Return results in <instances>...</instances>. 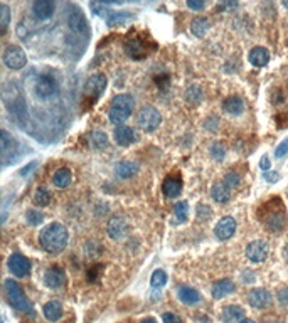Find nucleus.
I'll list each match as a JSON object with an SVG mask.
<instances>
[{
  "instance_id": "30",
  "label": "nucleus",
  "mask_w": 288,
  "mask_h": 323,
  "mask_svg": "<svg viewBox=\"0 0 288 323\" xmlns=\"http://www.w3.org/2000/svg\"><path fill=\"white\" fill-rule=\"evenodd\" d=\"M125 51L127 54L130 58H143L145 56V46L142 44V41H138V39H133V41H128L127 42V47H125Z\"/></svg>"
},
{
  "instance_id": "35",
  "label": "nucleus",
  "mask_w": 288,
  "mask_h": 323,
  "mask_svg": "<svg viewBox=\"0 0 288 323\" xmlns=\"http://www.w3.org/2000/svg\"><path fill=\"white\" fill-rule=\"evenodd\" d=\"M186 98L189 103H194V105H197V103L202 101L204 98V94H202V89L199 86H189L186 91Z\"/></svg>"
},
{
  "instance_id": "21",
  "label": "nucleus",
  "mask_w": 288,
  "mask_h": 323,
  "mask_svg": "<svg viewBox=\"0 0 288 323\" xmlns=\"http://www.w3.org/2000/svg\"><path fill=\"white\" fill-rule=\"evenodd\" d=\"M42 313L49 320V321H58L61 316H63V305L56 300H51L44 305V308H42Z\"/></svg>"
},
{
  "instance_id": "37",
  "label": "nucleus",
  "mask_w": 288,
  "mask_h": 323,
  "mask_svg": "<svg viewBox=\"0 0 288 323\" xmlns=\"http://www.w3.org/2000/svg\"><path fill=\"white\" fill-rule=\"evenodd\" d=\"M224 155H226V148L221 142H214L211 145V157L214 158L216 162H223L224 160Z\"/></svg>"
},
{
  "instance_id": "38",
  "label": "nucleus",
  "mask_w": 288,
  "mask_h": 323,
  "mask_svg": "<svg viewBox=\"0 0 288 323\" xmlns=\"http://www.w3.org/2000/svg\"><path fill=\"white\" fill-rule=\"evenodd\" d=\"M26 221H27L30 225H41L42 222H44V216H42L39 211L30 209V211L26 212Z\"/></svg>"
},
{
  "instance_id": "48",
  "label": "nucleus",
  "mask_w": 288,
  "mask_h": 323,
  "mask_svg": "<svg viewBox=\"0 0 288 323\" xmlns=\"http://www.w3.org/2000/svg\"><path fill=\"white\" fill-rule=\"evenodd\" d=\"M35 167H38V163H35V162H32V163H30L29 167H24V168L21 170V175H26V174H29L30 170H32V168H35Z\"/></svg>"
},
{
  "instance_id": "18",
  "label": "nucleus",
  "mask_w": 288,
  "mask_h": 323,
  "mask_svg": "<svg viewBox=\"0 0 288 323\" xmlns=\"http://www.w3.org/2000/svg\"><path fill=\"white\" fill-rule=\"evenodd\" d=\"M140 170V165L137 162H132V160H123V162H118L115 167V174L116 177H120V179H130L135 174H137Z\"/></svg>"
},
{
  "instance_id": "28",
  "label": "nucleus",
  "mask_w": 288,
  "mask_h": 323,
  "mask_svg": "<svg viewBox=\"0 0 288 323\" xmlns=\"http://www.w3.org/2000/svg\"><path fill=\"white\" fill-rule=\"evenodd\" d=\"M209 27H211V24L206 17H195V19L191 22V30L195 37H204L207 34V30H209Z\"/></svg>"
},
{
  "instance_id": "43",
  "label": "nucleus",
  "mask_w": 288,
  "mask_h": 323,
  "mask_svg": "<svg viewBox=\"0 0 288 323\" xmlns=\"http://www.w3.org/2000/svg\"><path fill=\"white\" fill-rule=\"evenodd\" d=\"M218 125H219V118H218V117H211V118H207V121L204 123V126L207 128V130H211V131L216 130Z\"/></svg>"
},
{
  "instance_id": "26",
  "label": "nucleus",
  "mask_w": 288,
  "mask_h": 323,
  "mask_svg": "<svg viewBox=\"0 0 288 323\" xmlns=\"http://www.w3.org/2000/svg\"><path fill=\"white\" fill-rule=\"evenodd\" d=\"M211 197L219 204H226L229 202L231 199V191L229 187L224 185V182H219V184H214L211 188Z\"/></svg>"
},
{
  "instance_id": "24",
  "label": "nucleus",
  "mask_w": 288,
  "mask_h": 323,
  "mask_svg": "<svg viewBox=\"0 0 288 323\" xmlns=\"http://www.w3.org/2000/svg\"><path fill=\"white\" fill-rule=\"evenodd\" d=\"M177 296H179V300L186 305H195L201 301L199 291L191 288V286H181L179 291H177Z\"/></svg>"
},
{
  "instance_id": "12",
  "label": "nucleus",
  "mask_w": 288,
  "mask_h": 323,
  "mask_svg": "<svg viewBox=\"0 0 288 323\" xmlns=\"http://www.w3.org/2000/svg\"><path fill=\"white\" fill-rule=\"evenodd\" d=\"M235 233H236V221L231 216L223 217L221 221L216 224V229H214V234L221 241L229 239V237L235 236Z\"/></svg>"
},
{
  "instance_id": "2",
  "label": "nucleus",
  "mask_w": 288,
  "mask_h": 323,
  "mask_svg": "<svg viewBox=\"0 0 288 323\" xmlns=\"http://www.w3.org/2000/svg\"><path fill=\"white\" fill-rule=\"evenodd\" d=\"M133 108H135V98L132 94H127V93L116 94L112 101V106H110L108 118L113 125L118 126L133 113Z\"/></svg>"
},
{
  "instance_id": "31",
  "label": "nucleus",
  "mask_w": 288,
  "mask_h": 323,
  "mask_svg": "<svg viewBox=\"0 0 288 323\" xmlns=\"http://www.w3.org/2000/svg\"><path fill=\"white\" fill-rule=\"evenodd\" d=\"M130 19H132L130 12H108L106 24L110 27H116V26H120V24H125Z\"/></svg>"
},
{
  "instance_id": "29",
  "label": "nucleus",
  "mask_w": 288,
  "mask_h": 323,
  "mask_svg": "<svg viewBox=\"0 0 288 323\" xmlns=\"http://www.w3.org/2000/svg\"><path fill=\"white\" fill-rule=\"evenodd\" d=\"M88 143L93 150H103L108 147V135L105 131H93L88 138Z\"/></svg>"
},
{
  "instance_id": "34",
  "label": "nucleus",
  "mask_w": 288,
  "mask_h": 323,
  "mask_svg": "<svg viewBox=\"0 0 288 323\" xmlns=\"http://www.w3.org/2000/svg\"><path fill=\"white\" fill-rule=\"evenodd\" d=\"M165 283H167V273H165L164 270H157L154 271V274H152L150 278V284L152 288H162V286H165Z\"/></svg>"
},
{
  "instance_id": "22",
  "label": "nucleus",
  "mask_w": 288,
  "mask_h": 323,
  "mask_svg": "<svg viewBox=\"0 0 288 323\" xmlns=\"http://www.w3.org/2000/svg\"><path fill=\"white\" fill-rule=\"evenodd\" d=\"M223 108L226 113L238 117V115H241L244 111V101H243V98H240V96H229V98L224 100Z\"/></svg>"
},
{
  "instance_id": "45",
  "label": "nucleus",
  "mask_w": 288,
  "mask_h": 323,
  "mask_svg": "<svg viewBox=\"0 0 288 323\" xmlns=\"http://www.w3.org/2000/svg\"><path fill=\"white\" fill-rule=\"evenodd\" d=\"M265 180L266 182H272V184H275V182L280 180V174L278 172H266L265 174Z\"/></svg>"
},
{
  "instance_id": "44",
  "label": "nucleus",
  "mask_w": 288,
  "mask_h": 323,
  "mask_svg": "<svg viewBox=\"0 0 288 323\" xmlns=\"http://www.w3.org/2000/svg\"><path fill=\"white\" fill-rule=\"evenodd\" d=\"M278 300H280V303H283L288 307V286H285V288H281L278 291Z\"/></svg>"
},
{
  "instance_id": "15",
  "label": "nucleus",
  "mask_w": 288,
  "mask_h": 323,
  "mask_svg": "<svg viewBox=\"0 0 288 323\" xmlns=\"http://www.w3.org/2000/svg\"><path fill=\"white\" fill-rule=\"evenodd\" d=\"M115 142L120 145V147H128V145H132L135 140H137V137H135V131L132 130L130 126L127 125H118L115 128Z\"/></svg>"
},
{
  "instance_id": "11",
  "label": "nucleus",
  "mask_w": 288,
  "mask_h": 323,
  "mask_svg": "<svg viewBox=\"0 0 288 323\" xmlns=\"http://www.w3.org/2000/svg\"><path fill=\"white\" fill-rule=\"evenodd\" d=\"M248 303L251 308L261 310L272 305V293L265 288H255L248 293Z\"/></svg>"
},
{
  "instance_id": "7",
  "label": "nucleus",
  "mask_w": 288,
  "mask_h": 323,
  "mask_svg": "<svg viewBox=\"0 0 288 323\" xmlns=\"http://www.w3.org/2000/svg\"><path fill=\"white\" fill-rule=\"evenodd\" d=\"M7 266H9V271L14 274L17 278H24L27 276L29 271H30V263L26 256H22L21 253H14L9 258L7 261Z\"/></svg>"
},
{
  "instance_id": "23",
  "label": "nucleus",
  "mask_w": 288,
  "mask_h": 323,
  "mask_svg": "<svg viewBox=\"0 0 288 323\" xmlns=\"http://www.w3.org/2000/svg\"><path fill=\"white\" fill-rule=\"evenodd\" d=\"M248 58H249V63L253 66H256V68H263V66L268 64L269 52L265 49V47H253Z\"/></svg>"
},
{
  "instance_id": "5",
  "label": "nucleus",
  "mask_w": 288,
  "mask_h": 323,
  "mask_svg": "<svg viewBox=\"0 0 288 323\" xmlns=\"http://www.w3.org/2000/svg\"><path fill=\"white\" fill-rule=\"evenodd\" d=\"M59 86H58V81L54 79L52 76H39L35 79V84H34V93L39 96L41 100H51L54 96L58 94Z\"/></svg>"
},
{
  "instance_id": "1",
  "label": "nucleus",
  "mask_w": 288,
  "mask_h": 323,
  "mask_svg": "<svg viewBox=\"0 0 288 323\" xmlns=\"http://www.w3.org/2000/svg\"><path fill=\"white\" fill-rule=\"evenodd\" d=\"M67 241H69V233L64 227L63 224H49L47 227L42 229V233L39 236V242L42 249L49 254H58L67 246Z\"/></svg>"
},
{
  "instance_id": "32",
  "label": "nucleus",
  "mask_w": 288,
  "mask_h": 323,
  "mask_svg": "<svg viewBox=\"0 0 288 323\" xmlns=\"http://www.w3.org/2000/svg\"><path fill=\"white\" fill-rule=\"evenodd\" d=\"M189 217V204L187 202H177L175 209H174V224H182L186 222Z\"/></svg>"
},
{
  "instance_id": "27",
  "label": "nucleus",
  "mask_w": 288,
  "mask_h": 323,
  "mask_svg": "<svg viewBox=\"0 0 288 323\" xmlns=\"http://www.w3.org/2000/svg\"><path fill=\"white\" fill-rule=\"evenodd\" d=\"M71 180H73V175H71V172L67 168H59L52 175V182H54V185H56L58 188L69 187Z\"/></svg>"
},
{
  "instance_id": "51",
  "label": "nucleus",
  "mask_w": 288,
  "mask_h": 323,
  "mask_svg": "<svg viewBox=\"0 0 288 323\" xmlns=\"http://www.w3.org/2000/svg\"><path fill=\"white\" fill-rule=\"evenodd\" d=\"M240 323H255V321H253V320H249V318H243Z\"/></svg>"
},
{
  "instance_id": "4",
  "label": "nucleus",
  "mask_w": 288,
  "mask_h": 323,
  "mask_svg": "<svg viewBox=\"0 0 288 323\" xmlns=\"http://www.w3.org/2000/svg\"><path fill=\"white\" fill-rule=\"evenodd\" d=\"M162 121V115L154 106H143L137 115V123L143 131H154Z\"/></svg>"
},
{
  "instance_id": "46",
  "label": "nucleus",
  "mask_w": 288,
  "mask_h": 323,
  "mask_svg": "<svg viewBox=\"0 0 288 323\" xmlns=\"http://www.w3.org/2000/svg\"><path fill=\"white\" fill-rule=\"evenodd\" d=\"M187 7L194 9V10H201L204 9V2H195V0H187Z\"/></svg>"
},
{
  "instance_id": "10",
  "label": "nucleus",
  "mask_w": 288,
  "mask_h": 323,
  "mask_svg": "<svg viewBox=\"0 0 288 323\" xmlns=\"http://www.w3.org/2000/svg\"><path fill=\"white\" fill-rule=\"evenodd\" d=\"M106 88V76L98 72V74H93L91 78H88L86 84H84V94L91 96V98H98L103 91Z\"/></svg>"
},
{
  "instance_id": "47",
  "label": "nucleus",
  "mask_w": 288,
  "mask_h": 323,
  "mask_svg": "<svg viewBox=\"0 0 288 323\" xmlns=\"http://www.w3.org/2000/svg\"><path fill=\"white\" fill-rule=\"evenodd\" d=\"M269 165H272V162H269L268 155H263V157H261V160H260V167H261L263 170H268Z\"/></svg>"
},
{
  "instance_id": "25",
  "label": "nucleus",
  "mask_w": 288,
  "mask_h": 323,
  "mask_svg": "<svg viewBox=\"0 0 288 323\" xmlns=\"http://www.w3.org/2000/svg\"><path fill=\"white\" fill-rule=\"evenodd\" d=\"M244 318V310L238 305H229L223 310V320L226 323H240Z\"/></svg>"
},
{
  "instance_id": "50",
  "label": "nucleus",
  "mask_w": 288,
  "mask_h": 323,
  "mask_svg": "<svg viewBox=\"0 0 288 323\" xmlns=\"http://www.w3.org/2000/svg\"><path fill=\"white\" fill-rule=\"evenodd\" d=\"M142 323H157V321H155L154 318H147V320H143Z\"/></svg>"
},
{
  "instance_id": "6",
  "label": "nucleus",
  "mask_w": 288,
  "mask_h": 323,
  "mask_svg": "<svg viewBox=\"0 0 288 323\" xmlns=\"http://www.w3.org/2000/svg\"><path fill=\"white\" fill-rule=\"evenodd\" d=\"M2 61L9 69H14V71H19L27 64L26 52H24L19 46H9L7 49L4 51Z\"/></svg>"
},
{
  "instance_id": "9",
  "label": "nucleus",
  "mask_w": 288,
  "mask_h": 323,
  "mask_svg": "<svg viewBox=\"0 0 288 323\" xmlns=\"http://www.w3.org/2000/svg\"><path fill=\"white\" fill-rule=\"evenodd\" d=\"M268 253H269V248L266 242L261 239L251 241L246 248V256L251 263H263V261L268 258Z\"/></svg>"
},
{
  "instance_id": "14",
  "label": "nucleus",
  "mask_w": 288,
  "mask_h": 323,
  "mask_svg": "<svg viewBox=\"0 0 288 323\" xmlns=\"http://www.w3.org/2000/svg\"><path fill=\"white\" fill-rule=\"evenodd\" d=\"M67 24H69L73 32H76V34H84L88 29V22L84 19L83 12L78 9H73L69 12V15H67Z\"/></svg>"
},
{
  "instance_id": "33",
  "label": "nucleus",
  "mask_w": 288,
  "mask_h": 323,
  "mask_svg": "<svg viewBox=\"0 0 288 323\" xmlns=\"http://www.w3.org/2000/svg\"><path fill=\"white\" fill-rule=\"evenodd\" d=\"M34 204L35 205H41V207H46L49 205V202H51V194H49V191L46 187H39L38 191L34 192Z\"/></svg>"
},
{
  "instance_id": "49",
  "label": "nucleus",
  "mask_w": 288,
  "mask_h": 323,
  "mask_svg": "<svg viewBox=\"0 0 288 323\" xmlns=\"http://www.w3.org/2000/svg\"><path fill=\"white\" fill-rule=\"evenodd\" d=\"M283 256H285V259L288 261V244L285 246V249H283Z\"/></svg>"
},
{
  "instance_id": "39",
  "label": "nucleus",
  "mask_w": 288,
  "mask_h": 323,
  "mask_svg": "<svg viewBox=\"0 0 288 323\" xmlns=\"http://www.w3.org/2000/svg\"><path fill=\"white\" fill-rule=\"evenodd\" d=\"M195 214H197V219H201V221H207V219H211L212 216V211L209 205L206 204H199L197 209H195Z\"/></svg>"
},
{
  "instance_id": "42",
  "label": "nucleus",
  "mask_w": 288,
  "mask_h": 323,
  "mask_svg": "<svg viewBox=\"0 0 288 323\" xmlns=\"http://www.w3.org/2000/svg\"><path fill=\"white\" fill-rule=\"evenodd\" d=\"M162 321H164V323H182L181 316H179V315H175V313H164Z\"/></svg>"
},
{
  "instance_id": "19",
  "label": "nucleus",
  "mask_w": 288,
  "mask_h": 323,
  "mask_svg": "<svg viewBox=\"0 0 288 323\" xmlns=\"http://www.w3.org/2000/svg\"><path fill=\"white\" fill-rule=\"evenodd\" d=\"M162 191L169 199L179 197L181 192H182V180L179 179V177H170V179H165L164 185H162Z\"/></svg>"
},
{
  "instance_id": "3",
  "label": "nucleus",
  "mask_w": 288,
  "mask_h": 323,
  "mask_svg": "<svg viewBox=\"0 0 288 323\" xmlns=\"http://www.w3.org/2000/svg\"><path fill=\"white\" fill-rule=\"evenodd\" d=\"M4 288H5V293H7L10 305L15 310H19V312H24V313H29L30 316L35 315L32 305H30V301L27 300V296H26V293H24V290L21 288L19 283L14 281V279H5Z\"/></svg>"
},
{
  "instance_id": "41",
  "label": "nucleus",
  "mask_w": 288,
  "mask_h": 323,
  "mask_svg": "<svg viewBox=\"0 0 288 323\" xmlns=\"http://www.w3.org/2000/svg\"><path fill=\"white\" fill-rule=\"evenodd\" d=\"M288 154V138H285L283 142L278 145V148L275 150V157L277 158H283Z\"/></svg>"
},
{
  "instance_id": "36",
  "label": "nucleus",
  "mask_w": 288,
  "mask_h": 323,
  "mask_svg": "<svg viewBox=\"0 0 288 323\" xmlns=\"http://www.w3.org/2000/svg\"><path fill=\"white\" fill-rule=\"evenodd\" d=\"M9 22H10V9L7 4H2L0 5V27H2V34L7 30Z\"/></svg>"
},
{
  "instance_id": "52",
  "label": "nucleus",
  "mask_w": 288,
  "mask_h": 323,
  "mask_svg": "<svg viewBox=\"0 0 288 323\" xmlns=\"http://www.w3.org/2000/svg\"><path fill=\"white\" fill-rule=\"evenodd\" d=\"M283 7H286V9H288V0H285V2H283Z\"/></svg>"
},
{
  "instance_id": "13",
  "label": "nucleus",
  "mask_w": 288,
  "mask_h": 323,
  "mask_svg": "<svg viewBox=\"0 0 288 323\" xmlns=\"http://www.w3.org/2000/svg\"><path fill=\"white\" fill-rule=\"evenodd\" d=\"M263 222L266 224V227L272 231H281L285 227L286 217H285V211L283 209H272L266 216H263Z\"/></svg>"
},
{
  "instance_id": "17",
  "label": "nucleus",
  "mask_w": 288,
  "mask_h": 323,
  "mask_svg": "<svg viewBox=\"0 0 288 323\" xmlns=\"http://www.w3.org/2000/svg\"><path fill=\"white\" fill-rule=\"evenodd\" d=\"M32 14L41 21L49 19L54 14V4L51 0H38L32 4Z\"/></svg>"
},
{
  "instance_id": "20",
  "label": "nucleus",
  "mask_w": 288,
  "mask_h": 323,
  "mask_svg": "<svg viewBox=\"0 0 288 323\" xmlns=\"http://www.w3.org/2000/svg\"><path fill=\"white\" fill-rule=\"evenodd\" d=\"M232 291H235V283L231 279H221V281H218L212 286V296L216 300H223V298L231 295Z\"/></svg>"
},
{
  "instance_id": "8",
  "label": "nucleus",
  "mask_w": 288,
  "mask_h": 323,
  "mask_svg": "<svg viewBox=\"0 0 288 323\" xmlns=\"http://www.w3.org/2000/svg\"><path fill=\"white\" fill-rule=\"evenodd\" d=\"M108 236L112 237V239L115 241H121V239H125L127 234H128V231H130V225H128L127 222V219L125 217H121V216H115L110 219V222H108Z\"/></svg>"
},
{
  "instance_id": "40",
  "label": "nucleus",
  "mask_w": 288,
  "mask_h": 323,
  "mask_svg": "<svg viewBox=\"0 0 288 323\" xmlns=\"http://www.w3.org/2000/svg\"><path fill=\"white\" fill-rule=\"evenodd\" d=\"M240 180H241V177L238 172H228L224 177V185L232 188V187H236L238 184H240Z\"/></svg>"
},
{
  "instance_id": "16",
  "label": "nucleus",
  "mask_w": 288,
  "mask_h": 323,
  "mask_svg": "<svg viewBox=\"0 0 288 323\" xmlns=\"http://www.w3.org/2000/svg\"><path fill=\"white\" fill-rule=\"evenodd\" d=\"M44 283L49 288H61L66 283V273L59 268H51L44 274Z\"/></svg>"
}]
</instances>
